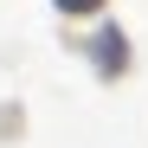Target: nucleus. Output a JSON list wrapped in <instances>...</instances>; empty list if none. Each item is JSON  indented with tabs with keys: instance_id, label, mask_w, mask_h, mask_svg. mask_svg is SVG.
Here are the masks:
<instances>
[{
	"instance_id": "1",
	"label": "nucleus",
	"mask_w": 148,
	"mask_h": 148,
	"mask_svg": "<svg viewBox=\"0 0 148 148\" xmlns=\"http://www.w3.org/2000/svg\"><path fill=\"white\" fill-rule=\"evenodd\" d=\"M103 71H122V39L103 32Z\"/></svg>"
},
{
	"instance_id": "2",
	"label": "nucleus",
	"mask_w": 148,
	"mask_h": 148,
	"mask_svg": "<svg viewBox=\"0 0 148 148\" xmlns=\"http://www.w3.org/2000/svg\"><path fill=\"white\" fill-rule=\"evenodd\" d=\"M103 0H58V13H97Z\"/></svg>"
}]
</instances>
